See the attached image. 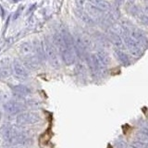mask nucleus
Wrapping results in <instances>:
<instances>
[{
	"instance_id": "f257e3e1",
	"label": "nucleus",
	"mask_w": 148,
	"mask_h": 148,
	"mask_svg": "<svg viewBox=\"0 0 148 148\" xmlns=\"http://www.w3.org/2000/svg\"><path fill=\"white\" fill-rule=\"evenodd\" d=\"M43 47H44V54L47 58L48 61L52 65V67L58 68L59 60L58 58L57 49H56L55 45L48 40H45V42H43Z\"/></svg>"
},
{
	"instance_id": "f03ea898",
	"label": "nucleus",
	"mask_w": 148,
	"mask_h": 148,
	"mask_svg": "<svg viewBox=\"0 0 148 148\" xmlns=\"http://www.w3.org/2000/svg\"><path fill=\"white\" fill-rule=\"evenodd\" d=\"M3 108L5 112L9 115H18L26 110L25 105L18 100H8L3 104Z\"/></svg>"
},
{
	"instance_id": "7ed1b4c3",
	"label": "nucleus",
	"mask_w": 148,
	"mask_h": 148,
	"mask_svg": "<svg viewBox=\"0 0 148 148\" xmlns=\"http://www.w3.org/2000/svg\"><path fill=\"white\" fill-rule=\"evenodd\" d=\"M40 119V116L34 112H22L16 117V122L20 126H25L38 123Z\"/></svg>"
},
{
	"instance_id": "20e7f679",
	"label": "nucleus",
	"mask_w": 148,
	"mask_h": 148,
	"mask_svg": "<svg viewBox=\"0 0 148 148\" xmlns=\"http://www.w3.org/2000/svg\"><path fill=\"white\" fill-rule=\"evenodd\" d=\"M12 72L20 81H25L29 78V71L27 67L18 59H15L12 62Z\"/></svg>"
},
{
	"instance_id": "39448f33",
	"label": "nucleus",
	"mask_w": 148,
	"mask_h": 148,
	"mask_svg": "<svg viewBox=\"0 0 148 148\" xmlns=\"http://www.w3.org/2000/svg\"><path fill=\"white\" fill-rule=\"evenodd\" d=\"M18 51H20V54L23 58V59L29 58L35 56L34 46V44L31 43V42H23L20 45Z\"/></svg>"
},
{
	"instance_id": "423d86ee",
	"label": "nucleus",
	"mask_w": 148,
	"mask_h": 148,
	"mask_svg": "<svg viewBox=\"0 0 148 148\" xmlns=\"http://www.w3.org/2000/svg\"><path fill=\"white\" fill-rule=\"evenodd\" d=\"M12 74V64L8 58H3L0 61V80H7Z\"/></svg>"
},
{
	"instance_id": "0eeeda50",
	"label": "nucleus",
	"mask_w": 148,
	"mask_h": 148,
	"mask_svg": "<svg viewBox=\"0 0 148 148\" xmlns=\"http://www.w3.org/2000/svg\"><path fill=\"white\" fill-rule=\"evenodd\" d=\"M75 15H76V17H78V18H80L82 22H84L87 25H94L95 24L94 18H92L85 10H83V9H80V8L75 9Z\"/></svg>"
},
{
	"instance_id": "6e6552de",
	"label": "nucleus",
	"mask_w": 148,
	"mask_h": 148,
	"mask_svg": "<svg viewBox=\"0 0 148 148\" xmlns=\"http://www.w3.org/2000/svg\"><path fill=\"white\" fill-rule=\"evenodd\" d=\"M12 92L17 97H25L31 92V90L25 85L18 84L12 87Z\"/></svg>"
},
{
	"instance_id": "1a4fd4ad",
	"label": "nucleus",
	"mask_w": 148,
	"mask_h": 148,
	"mask_svg": "<svg viewBox=\"0 0 148 148\" xmlns=\"http://www.w3.org/2000/svg\"><path fill=\"white\" fill-rule=\"evenodd\" d=\"M87 1L103 12L110 10V8H111L110 4L108 1H106V0H87Z\"/></svg>"
},
{
	"instance_id": "9d476101",
	"label": "nucleus",
	"mask_w": 148,
	"mask_h": 148,
	"mask_svg": "<svg viewBox=\"0 0 148 148\" xmlns=\"http://www.w3.org/2000/svg\"><path fill=\"white\" fill-rule=\"evenodd\" d=\"M124 39L126 41V44L128 45L129 49L131 50L133 54H137L139 52V46L136 42L134 41L130 35H124Z\"/></svg>"
},
{
	"instance_id": "9b49d317",
	"label": "nucleus",
	"mask_w": 148,
	"mask_h": 148,
	"mask_svg": "<svg viewBox=\"0 0 148 148\" xmlns=\"http://www.w3.org/2000/svg\"><path fill=\"white\" fill-rule=\"evenodd\" d=\"M8 94L4 91H0V104H4L6 103L7 101H8Z\"/></svg>"
},
{
	"instance_id": "f8f14e48",
	"label": "nucleus",
	"mask_w": 148,
	"mask_h": 148,
	"mask_svg": "<svg viewBox=\"0 0 148 148\" xmlns=\"http://www.w3.org/2000/svg\"><path fill=\"white\" fill-rule=\"evenodd\" d=\"M87 0H75V3L77 5V7L78 8H80V9H83L84 10V8L86 6V4H87Z\"/></svg>"
},
{
	"instance_id": "ddd939ff",
	"label": "nucleus",
	"mask_w": 148,
	"mask_h": 148,
	"mask_svg": "<svg viewBox=\"0 0 148 148\" xmlns=\"http://www.w3.org/2000/svg\"><path fill=\"white\" fill-rule=\"evenodd\" d=\"M124 2H125V0H116V4H117L119 7H121L124 4Z\"/></svg>"
},
{
	"instance_id": "4468645a",
	"label": "nucleus",
	"mask_w": 148,
	"mask_h": 148,
	"mask_svg": "<svg viewBox=\"0 0 148 148\" xmlns=\"http://www.w3.org/2000/svg\"><path fill=\"white\" fill-rule=\"evenodd\" d=\"M6 148H21V145H11V146H8Z\"/></svg>"
},
{
	"instance_id": "2eb2a0df",
	"label": "nucleus",
	"mask_w": 148,
	"mask_h": 148,
	"mask_svg": "<svg viewBox=\"0 0 148 148\" xmlns=\"http://www.w3.org/2000/svg\"><path fill=\"white\" fill-rule=\"evenodd\" d=\"M127 1H128L129 5H133L134 2H135V0H127Z\"/></svg>"
},
{
	"instance_id": "dca6fc26",
	"label": "nucleus",
	"mask_w": 148,
	"mask_h": 148,
	"mask_svg": "<svg viewBox=\"0 0 148 148\" xmlns=\"http://www.w3.org/2000/svg\"><path fill=\"white\" fill-rule=\"evenodd\" d=\"M1 119H2V112L0 111V120H1Z\"/></svg>"
},
{
	"instance_id": "f3484780",
	"label": "nucleus",
	"mask_w": 148,
	"mask_h": 148,
	"mask_svg": "<svg viewBox=\"0 0 148 148\" xmlns=\"http://www.w3.org/2000/svg\"><path fill=\"white\" fill-rule=\"evenodd\" d=\"M146 6H147V8H148V0H146Z\"/></svg>"
}]
</instances>
